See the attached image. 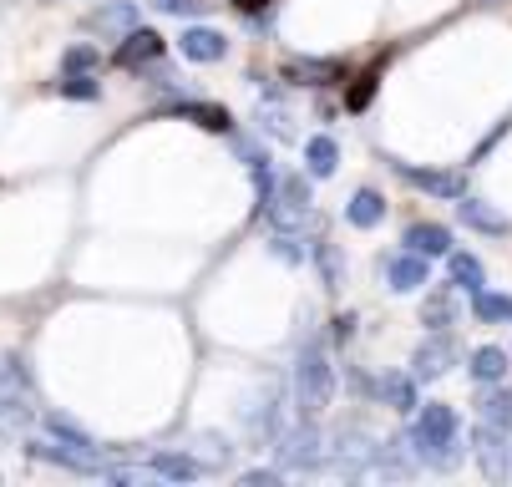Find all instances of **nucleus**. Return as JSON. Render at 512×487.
Wrapping results in <instances>:
<instances>
[{
	"label": "nucleus",
	"instance_id": "obj_1",
	"mask_svg": "<svg viewBox=\"0 0 512 487\" xmlns=\"http://www.w3.org/2000/svg\"><path fill=\"white\" fill-rule=\"evenodd\" d=\"M416 422H411V432H406V447H411V457L421 462V467H431V472H457L462 467V422H457V411L447 406V401H426V406H416L411 411Z\"/></svg>",
	"mask_w": 512,
	"mask_h": 487
},
{
	"label": "nucleus",
	"instance_id": "obj_2",
	"mask_svg": "<svg viewBox=\"0 0 512 487\" xmlns=\"http://www.w3.org/2000/svg\"><path fill=\"white\" fill-rule=\"evenodd\" d=\"M330 401H335V366H330L325 340L310 335L295 351V411L300 416H320Z\"/></svg>",
	"mask_w": 512,
	"mask_h": 487
},
{
	"label": "nucleus",
	"instance_id": "obj_3",
	"mask_svg": "<svg viewBox=\"0 0 512 487\" xmlns=\"http://www.w3.org/2000/svg\"><path fill=\"white\" fill-rule=\"evenodd\" d=\"M279 457V472H320L325 467V432L315 427V416H300L295 427H279L269 442Z\"/></svg>",
	"mask_w": 512,
	"mask_h": 487
},
{
	"label": "nucleus",
	"instance_id": "obj_4",
	"mask_svg": "<svg viewBox=\"0 0 512 487\" xmlns=\"http://www.w3.org/2000/svg\"><path fill=\"white\" fill-rule=\"evenodd\" d=\"M168 51V41H163V31H153V26H132V31H122V41H117V51H112V66L117 72H142L148 61H158Z\"/></svg>",
	"mask_w": 512,
	"mask_h": 487
},
{
	"label": "nucleus",
	"instance_id": "obj_5",
	"mask_svg": "<svg viewBox=\"0 0 512 487\" xmlns=\"http://www.w3.org/2000/svg\"><path fill=\"white\" fill-rule=\"evenodd\" d=\"M457 366V335L452 330H431L416 351H411V376L416 381H436Z\"/></svg>",
	"mask_w": 512,
	"mask_h": 487
},
{
	"label": "nucleus",
	"instance_id": "obj_6",
	"mask_svg": "<svg viewBox=\"0 0 512 487\" xmlns=\"http://www.w3.org/2000/svg\"><path fill=\"white\" fill-rule=\"evenodd\" d=\"M391 168H396V178H406L411 188H421L431 198H462L467 193L462 168H416V163H401V158H391Z\"/></svg>",
	"mask_w": 512,
	"mask_h": 487
},
{
	"label": "nucleus",
	"instance_id": "obj_7",
	"mask_svg": "<svg viewBox=\"0 0 512 487\" xmlns=\"http://www.w3.org/2000/svg\"><path fill=\"white\" fill-rule=\"evenodd\" d=\"M472 457H477V467H482L492 482H507V477H512V447H507V432H497V427H487V422L472 427Z\"/></svg>",
	"mask_w": 512,
	"mask_h": 487
},
{
	"label": "nucleus",
	"instance_id": "obj_8",
	"mask_svg": "<svg viewBox=\"0 0 512 487\" xmlns=\"http://www.w3.org/2000/svg\"><path fill=\"white\" fill-rule=\"evenodd\" d=\"M381 280H386L396 295H411V290L431 285V259H421V254H411V249H396V254L381 259Z\"/></svg>",
	"mask_w": 512,
	"mask_h": 487
},
{
	"label": "nucleus",
	"instance_id": "obj_9",
	"mask_svg": "<svg viewBox=\"0 0 512 487\" xmlns=\"http://www.w3.org/2000/svg\"><path fill=\"white\" fill-rule=\"evenodd\" d=\"M284 77L295 87H335L345 77V61L340 56H289L284 61Z\"/></svg>",
	"mask_w": 512,
	"mask_h": 487
},
{
	"label": "nucleus",
	"instance_id": "obj_10",
	"mask_svg": "<svg viewBox=\"0 0 512 487\" xmlns=\"http://www.w3.org/2000/svg\"><path fill=\"white\" fill-rule=\"evenodd\" d=\"M254 122H259V132H269V137H274V143H300L295 112H289V102H284L274 87L259 97V107H254Z\"/></svg>",
	"mask_w": 512,
	"mask_h": 487
},
{
	"label": "nucleus",
	"instance_id": "obj_11",
	"mask_svg": "<svg viewBox=\"0 0 512 487\" xmlns=\"http://www.w3.org/2000/svg\"><path fill=\"white\" fill-rule=\"evenodd\" d=\"M178 51H183V61L213 66V61H224V56H229V36H224V31H213V26H183Z\"/></svg>",
	"mask_w": 512,
	"mask_h": 487
},
{
	"label": "nucleus",
	"instance_id": "obj_12",
	"mask_svg": "<svg viewBox=\"0 0 512 487\" xmlns=\"http://www.w3.org/2000/svg\"><path fill=\"white\" fill-rule=\"evenodd\" d=\"M168 112H178L183 122H198L203 132H218V137H229L234 132V112L229 107H218V102H193V97H173Z\"/></svg>",
	"mask_w": 512,
	"mask_h": 487
},
{
	"label": "nucleus",
	"instance_id": "obj_13",
	"mask_svg": "<svg viewBox=\"0 0 512 487\" xmlns=\"http://www.w3.org/2000/svg\"><path fill=\"white\" fill-rule=\"evenodd\" d=\"M345 224L360 229V234L381 229V224H386V193H376V188H355L350 203H345Z\"/></svg>",
	"mask_w": 512,
	"mask_h": 487
},
{
	"label": "nucleus",
	"instance_id": "obj_14",
	"mask_svg": "<svg viewBox=\"0 0 512 487\" xmlns=\"http://www.w3.org/2000/svg\"><path fill=\"white\" fill-rule=\"evenodd\" d=\"M41 427H46V437H51V442H61V447H71V452H92V457L102 452V447H97V437H92L82 422H71L66 411H46V416H41Z\"/></svg>",
	"mask_w": 512,
	"mask_h": 487
},
{
	"label": "nucleus",
	"instance_id": "obj_15",
	"mask_svg": "<svg viewBox=\"0 0 512 487\" xmlns=\"http://www.w3.org/2000/svg\"><path fill=\"white\" fill-rule=\"evenodd\" d=\"M401 249H411L421 259H447L452 254V229L447 224H411L401 234Z\"/></svg>",
	"mask_w": 512,
	"mask_h": 487
},
{
	"label": "nucleus",
	"instance_id": "obj_16",
	"mask_svg": "<svg viewBox=\"0 0 512 487\" xmlns=\"http://www.w3.org/2000/svg\"><path fill=\"white\" fill-rule=\"evenodd\" d=\"M477 416L497 432H512V386L507 381H492L477 391Z\"/></svg>",
	"mask_w": 512,
	"mask_h": 487
},
{
	"label": "nucleus",
	"instance_id": "obj_17",
	"mask_svg": "<svg viewBox=\"0 0 512 487\" xmlns=\"http://www.w3.org/2000/svg\"><path fill=\"white\" fill-rule=\"evenodd\" d=\"M148 472H153V477H168V482H198L208 467H203L193 452H173V447H163V452L148 457Z\"/></svg>",
	"mask_w": 512,
	"mask_h": 487
},
{
	"label": "nucleus",
	"instance_id": "obj_18",
	"mask_svg": "<svg viewBox=\"0 0 512 487\" xmlns=\"http://www.w3.org/2000/svg\"><path fill=\"white\" fill-rule=\"evenodd\" d=\"M457 219H462L467 229H477V234H507V229H512L507 214H497L487 198H472V193L457 198Z\"/></svg>",
	"mask_w": 512,
	"mask_h": 487
},
{
	"label": "nucleus",
	"instance_id": "obj_19",
	"mask_svg": "<svg viewBox=\"0 0 512 487\" xmlns=\"http://www.w3.org/2000/svg\"><path fill=\"white\" fill-rule=\"evenodd\" d=\"M279 401H284V391H279V386H269V391H264V401H254V406H249L244 422H249V437H254V442H274V437H279Z\"/></svg>",
	"mask_w": 512,
	"mask_h": 487
},
{
	"label": "nucleus",
	"instance_id": "obj_20",
	"mask_svg": "<svg viewBox=\"0 0 512 487\" xmlns=\"http://www.w3.org/2000/svg\"><path fill=\"white\" fill-rule=\"evenodd\" d=\"M376 396H381L391 411H401V416H411V411L421 406V396H416V376H406V371H386V376L376 381Z\"/></svg>",
	"mask_w": 512,
	"mask_h": 487
},
{
	"label": "nucleus",
	"instance_id": "obj_21",
	"mask_svg": "<svg viewBox=\"0 0 512 487\" xmlns=\"http://www.w3.org/2000/svg\"><path fill=\"white\" fill-rule=\"evenodd\" d=\"M447 285H452V290L477 295V290L487 285V269H482V259H477V254H467V249H452V254H447Z\"/></svg>",
	"mask_w": 512,
	"mask_h": 487
},
{
	"label": "nucleus",
	"instance_id": "obj_22",
	"mask_svg": "<svg viewBox=\"0 0 512 487\" xmlns=\"http://www.w3.org/2000/svg\"><path fill=\"white\" fill-rule=\"evenodd\" d=\"M335 168H340V143L330 132H315V137H305V173L310 178H335Z\"/></svg>",
	"mask_w": 512,
	"mask_h": 487
},
{
	"label": "nucleus",
	"instance_id": "obj_23",
	"mask_svg": "<svg viewBox=\"0 0 512 487\" xmlns=\"http://www.w3.org/2000/svg\"><path fill=\"white\" fill-rule=\"evenodd\" d=\"M142 21V11L132 6V0H107V6H97L92 16H87V26L92 31H102V36H117V31H132Z\"/></svg>",
	"mask_w": 512,
	"mask_h": 487
},
{
	"label": "nucleus",
	"instance_id": "obj_24",
	"mask_svg": "<svg viewBox=\"0 0 512 487\" xmlns=\"http://www.w3.org/2000/svg\"><path fill=\"white\" fill-rule=\"evenodd\" d=\"M467 361H472L467 371H472V381H477V386L507 381V366H512V361H507V351H502V345H477V351H472Z\"/></svg>",
	"mask_w": 512,
	"mask_h": 487
},
{
	"label": "nucleus",
	"instance_id": "obj_25",
	"mask_svg": "<svg viewBox=\"0 0 512 487\" xmlns=\"http://www.w3.org/2000/svg\"><path fill=\"white\" fill-rule=\"evenodd\" d=\"M274 198H279L284 208H295V214H310V203H315V178H310V173H284V178L274 183Z\"/></svg>",
	"mask_w": 512,
	"mask_h": 487
},
{
	"label": "nucleus",
	"instance_id": "obj_26",
	"mask_svg": "<svg viewBox=\"0 0 512 487\" xmlns=\"http://www.w3.org/2000/svg\"><path fill=\"white\" fill-rule=\"evenodd\" d=\"M421 325H426V330H452V325H457V300H452V285L431 290V295L421 300Z\"/></svg>",
	"mask_w": 512,
	"mask_h": 487
},
{
	"label": "nucleus",
	"instance_id": "obj_27",
	"mask_svg": "<svg viewBox=\"0 0 512 487\" xmlns=\"http://www.w3.org/2000/svg\"><path fill=\"white\" fill-rule=\"evenodd\" d=\"M310 259H315V269H320L325 290H340V285H345V259H340V249H335L330 239H315V244H310Z\"/></svg>",
	"mask_w": 512,
	"mask_h": 487
},
{
	"label": "nucleus",
	"instance_id": "obj_28",
	"mask_svg": "<svg viewBox=\"0 0 512 487\" xmlns=\"http://www.w3.org/2000/svg\"><path fill=\"white\" fill-rule=\"evenodd\" d=\"M472 315L482 320V325H512V295H497V290H477L472 295Z\"/></svg>",
	"mask_w": 512,
	"mask_h": 487
},
{
	"label": "nucleus",
	"instance_id": "obj_29",
	"mask_svg": "<svg viewBox=\"0 0 512 487\" xmlns=\"http://www.w3.org/2000/svg\"><path fill=\"white\" fill-rule=\"evenodd\" d=\"M56 97H66V102H97V97H102V82H97L92 72H61Z\"/></svg>",
	"mask_w": 512,
	"mask_h": 487
},
{
	"label": "nucleus",
	"instance_id": "obj_30",
	"mask_svg": "<svg viewBox=\"0 0 512 487\" xmlns=\"http://www.w3.org/2000/svg\"><path fill=\"white\" fill-rule=\"evenodd\" d=\"M137 77L148 82L153 92H163V97H188V92H183V77H178V72H168V66H163V56H158V61H148Z\"/></svg>",
	"mask_w": 512,
	"mask_h": 487
},
{
	"label": "nucleus",
	"instance_id": "obj_31",
	"mask_svg": "<svg viewBox=\"0 0 512 487\" xmlns=\"http://www.w3.org/2000/svg\"><path fill=\"white\" fill-rule=\"evenodd\" d=\"M97 66H102L97 46H66L61 51V72H97Z\"/></svg>",
	"mask_w": 512,
	"mask_h": 487
},
{
	"label": "nucleus",
	"instance_id": "obj_32",
	"mask_svg": "<svg viewBox=\"0 0 512 487\" xmlns=\"http://www.w3.org/2000/svg\"><path fill=\"white\" fill-rule=\"evenodd\" d=\"M269 249H274L284 264H305V259H310V249L300 244V234H284V229H274V234H269Z\"/></svg>",
	"mask_w": 512,
	"mask_h": 487
},
{
	"label": "nucleus",
	"instance_id": "obj_33",
	"mask_svg": "<svg viewBox=\"0 0 512 487\" xmlns=\"http://www.w3.org/2000/svg\"><path fill=\"white\" fill-rule=\"evenodd\" d=\"M229 6H234L239 16H249L254 31H269V21H274V0H229Z\"/></svg>",
	"mask_w": 512,
	"mask_h": 487
},
{
	"label": "nucleus",
	"instance_id": "obj_34",
	"mask_svg": "<svg viewBox=\"0 0 512 487\" xmlns=\"http://www.w3.org/2000/svg\"><path fill=\"white\" fill-rule=\"evenodd\" d=\"M371 97H376V72H365V77H355V87L345 92V112H365V107H371Z\"/></svg>",
	"mask_w": 512,
	"mask_h": 487
},
{
	"label": "nucleus",
	"instance_id": "obj_35",
	"mask_svg": "<svg viewBox=\"0 0 512 487\" xmlns=\"http://www.w3.org/2000/svg\"><path fill=\"white\" fill-rule=\"evenodd\" d=\"M163 16H178V21H198L208 11V0H153Z\"/></svg>",
	"mask_w": 512,
	"mask_h": 487
},
{
	"label": "nucleus",
	"instance_id": "obj_36",
	"mask_svg": "<svg viewBox=\"0 0 512 487\" xmlns=\"http://www.w3.org/2000/svg\"><path fill=\"white\" fill-rule=\"evenodd\" d=\"M350 335H355V315L345 310V315H335V320H330V340H335V345H345Z\"/></svg>",
	"mask_w": 512,
	"mask_h": 487
},
{
	"label": "nucleus",
	"instance_id": "obj_37",
	"mask_svg": "<svg viewBox=\"0 0 512 487\" xmlns=\"http://www.w3.org/2000/svg\"><path fill=\"white\" fill-rule=\"evenodd\" d=\"M239 482H249V487H274V482H279V472H274V467H249Z\"/></svg>",
	"mask_w": 512,
	"mask_h": 487
}]
</instances>
